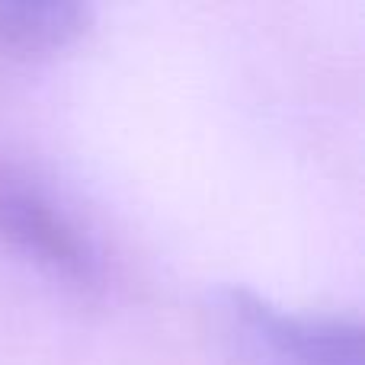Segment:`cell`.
<instances>
[{
    "label": "cell",
    "instance_id": "cell-1",
    "mask_svg": "<svg viewBox=\"0 0 365 365\" xmlns=\"http://www.w3.org/2000/svg\"><path fill=\"white\" fill-rule=\"evenodd\" d=\"M0 247L74 295H103L113 279L96 231L42 173L0 154Z\"/></svg>",
    "mask_w": 365,
    "mask_h": 365
},
{
    "label": "cell",
    "instance_id": "cell-2",
    "mask_svg": "<svg viewBox=\"0 0 365 365\" xmlns=\"http://www.w3.org/2000/svg\"><path fill=\"white\" fill-rule=\"evenodd\" d=\"M208 321L231 365H365V334L356 317L304 314L240 285L218 289Z\"/></svg>",
    "mask_w": 365,
    "mask_h": 365
},
{
    "label": "cell",
    "instance_id": "cell-3",
    "mask_svg": "<svg viewBox=\"0 0 365 365\" xmlns=\"http://www.w3.org/2000/svg\"><path fill=\"white\" fill-rule=\"evenodd\" d=\"M90 29V6L74 0H0V51L16 61H51Z\"/></svg>",
    "mask_w": 365,
    "mask_h": 365
}]
</instances>
